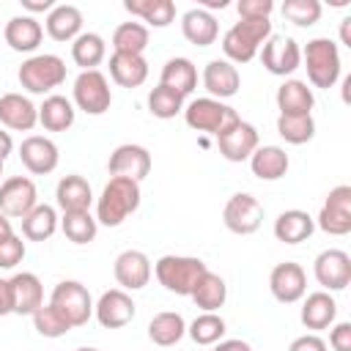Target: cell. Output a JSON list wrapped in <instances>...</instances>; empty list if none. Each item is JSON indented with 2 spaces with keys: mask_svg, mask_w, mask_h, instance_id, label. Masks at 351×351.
<instances>
[{
  "mask_svg": "<svg viewBox=\"0 0 351 351\" xmlns=\"http://www.w3.org/2000/svg\"><path fill=\"white\" fill-rule=\"evenodd\" d=\"M49 304L74 326H85L88 318L93 315V299L88 293V288L77 280H63L52 288V296H49Z\"/></svg>",
  "mask_w": 351,
  "mask_h": 351,
  "instance_id": "8992f818",
  "label": "cell"
},
{
  "mask_svg": "<svg viewBox=\"0 0 351 351\" xmlns=\"http://www.w3.org/2000/svg\"><path fill=\"white\" fill-rule=\"evenodd\" d=\"M335 315H337V302L326 291L310 293L302 304V313H299V318L307 329H326L335 324Z\"/></svg>",
  "mask_w": 351,
  "mask_h": 351,
  "instance_id": "1f68e13d",
  "label": "cell"
},
{
  "mask_svg": "<svg viewBox=\"0 0 351 351\" xmlns=\"http://www.w3.org/2000/svg\"><path fill=\"white\" fill-rule=\"evenodd\" d=\"M93 313L104 329H121L134 318V302L126 291L112 288V291H104L99 296V302L93 304Z\"/></svg>",
  "mask_w": 351,
  "mask_h": 351,
  "instance_id": "ac0fdd59",
  "label": "cell"
},
{
  "mask_svg": "<svg viewBox=\"0 0 351 351\" xmlns=\"http://www.w3.org/2000/svg\"><path fill=\"white\" fill-rule=\"evenodd\" d=\"M217 148L228 162H244L258 148V132L252 123L236 118L217 134Z\"/></svg>",
  "mask_w": 351,
  "mask_h": 351,
  "instance_id": "7c38bea8",
  "label": "cell"
},
{
  "mask_svg": "<svg viewBox=\"0 0 351 351\" xmlns=\"http://www.w3.org/2000/svg\"><path fill=\"white\" fill-rule=\"evenodd\" d=\"M74 104L88 112V115H101L110 110L112 104V90L110 82L101 71H80V77L74 80Z\"/></svg>",
  "mask_w": 351,
  "mask_h": 351,
  "instance_id": "ba28073f",
  "label": "cell"
},
{
  "mask_svg": "<svg viewBox=\"0 0 351 351\" xmlns=\"http://www.w3.org/2000/svg\"><path fill=\"white\" fill-rule=\"evenodd\" d=\"M55 230H58V214L47 203H38L30 214L22 217V236L30 241H47Z\"/></svg>",
  "mask_w": 351,
  "mask_h": 351,
  "instance_id": "74e56055",
  "label": "cell"
},
{
  "mask_svg": "<svg viewBox=\"0 0 351 351\" xmlns=\"http://www.w3.org/2000/svg\"><path fill=\"white\" fill-rule=\"evenodd\" d=\"M186 335H189L197 346H214V343H219L222 335H225V321H222V315H217V313H203V315H197V318L186 326Z\"/></svg>",
  "mask_w": 351,
  "mask_h": 351,
  "instance_id": "b9f144b4",
  "label": "cell"
},
{
  "mask_svg": "<svg viewBox=\"0 0 351 351\" xmlns=\"http://www.w3.org/2000/svg\"><path fill=\"white\" fill-rule=\"evenodd\" d=\"M263 69L277 77H288L302 66V49L291 36H269L261 52Z\"/></svg>",
  "mask_w": 351,
  "mask_h": 351,
  "instance_id": "8fae6325",
  "label": "cell"
},
{
  "mask_svg": "<svg viewBox=\"0 0 351 351\" xmlns=\"http://www.w3.org/2000/svg\"><path fill=\"white\" fill-rule=\"evenodd\" d=\"M19 159L22 165L33 173V176H47L58 167V145L49 140V137H41V134H30L22 140L19 145Z\"/></svg>",
  "mask_w": 351,
  "mask_h": 351,
  "instance_id": "d6986e66",
  "label": "cell"
},
{
  "mask_svg": "<svg viewBox=\"0 0 351 351\" xmlns=\"http://www.w3.org/2000/svg\"><path fill=\"white\" fill-rule=\"evenodd\" d=\"M112 274H115V282L121 285V291H140L151 280V261L140 250H123L115 258Z\"/></svg>",
  "mask_w": 351,
  "mask_h": 351,
  "instance_id": "e0dca14e",
  "label": "cell"
},
{
  "mask_svg": "<svg viewBox=\"0 0 351 351\" xmlns=\"http://www.w3.org/2000/svg\"><path fill=\"white\" fill-rule=\"evenodd\" d=\"M282 16L299 27H310L321 19V3L318 0H285Z\"/></svg>",
  "mask_w": 351,
  "mask_h": 351,
  "instance_id": "f6af8a7d",
  "label": "cell"
},
{
  "mask_svg": "<svg viewBox=\"0 0 351 351\" xmlns=\"http://www.w3.org/2000/svg\"><path fill=\"white\" fill-rule=\"evenodd\" d=\"M197 8H203V11H208V8H228V0H200Z\"/></svg>",
  "mask_w": 351,
  "mask_h": 351,
  "instance_id": "6f0895ef",
  "label": "cell"
},
{
  "mask_svg": "<svg viewBox=\"0 0 351 351\" xmlns=\"http://www.w3.org/2000/svg\"><path fill=\"white\" fill-rule=\"evenodd\" d=\"M25 258V241L14 233L8 239H0V269H14Z\"/></svg>",
  "mask_w": 351,
  "mask_h": 351,
  "instance_id": "bcb514c9",
  "label": "cell"
},
{
  "mask_svg": "<svg viewBox=\"0 0 351 351\" xmlns=\"http://www.w3.org/2000/svg\"><path fill=\"white\" fill-rule=\"evenodd\" d=\"M181 33L189 44L195 47H208L217 41L219 36V25H217V16L211 11H203V8H189L184 16H181Z\"/></svg>",
  "mask_w": 351,
  "mask_h": 351,
  "instance_id": "cb8c5ba5",
  "label": "cell"
},
{
  "mask_svg": "<svg viewBox=\"0 0 351 351\" xmlns=\"http://www.w3.org/2000/svg\"><path fill=\"white\" fill-rule=\"evenodd\" d=\"M22 8H27V11L38 14V11H52V8H55V3H52V0H22Z\"/></svg>",
  "mask_w": 351,
  "mask_h": 351,
  "instance_id": "f5cc1de1",
  "label": "cell"
},
{
  "mask_svg": "<svg viewBox=\"0 0 351 351\" xmlns=\"http://www.w3.org/2000/svg\"><path fill=\"white\" fill-rule=\"evenodd\" d=\"M8 236H14V228H11V219L0 211V239H8Z\"/></svg>",
  "mask_w": 351,
  "mask_h": 351,
  "instance_id": "9f6ffc18",
  "label": "cell"
},
{
  "mask_svg": "<svg viewBox=\"0 0 351 351\" xmlns=\"http://www.w3.org/2000/svg\"><path fill=\"white\" fill-rule=\"evenodd\" d=\"M107 55V44L99 33H80L71 41V60L82 66V71H93Z\"/></svg>",
  "mask_w": 351,
  "mask_h": 351,
  "instance_id": "8d00e7d4",
  "label": "cell"
},
{
  "mask_svg": "<svg viewBox=\"0 0 351 351\" xmlns=\"http://www.w3.org/2000/svg\"><path fill=\"white\" fill-rule=\"evenodd\" d=\"M148 110H151L154 118H162V121L176 118L178 112H184V96L165 88V85H156L148 93Z\"/></svg>",
  "mask_w": 351,
  "mask_h": 351,
  "instance_id": "7bdbcfd3",
  "label": "cell"
},
{
  "mask_svg": "<svg viewBox=\"0 0 351 351\" xmlns=\"http://www.w3.org/2000/svg\"><path fill=\"white\" fill-rule=\"evenodd\" d=\"M38 123L47 129V132H66L71 129L74 123V104L66 99V96H47L44 104L38 107Z\"/></svg>",
  "mask_w": 351,
  "mask_h": 351,
  "instance_id": "836d02e7",
  "label": "cell"
},
{
  "mask_svg": "<svg viewBox=\"0 0 351 351\" xmlns=\"http://www.w3.org/2000/svg\"><path fill=\"white\" fill-rule=\"evenodd\" d=\"M277 134L291 145L310 143L315 137V121H313V115H280Z\"/></svg>",
  "mask_w": 351,
  "mask_h": 351,
  "instance_id": "60d3db41",
  "label": "cell"
},
{
  "mask_svg": "<svg viewBox=\"0 0 351 351\" xmlns=\"http://www.w3.org/2000/svg\"><path fill=\"white\" fill-rule=\"evenodd\" d=\"M269 291L282 304L299 302L307 293V274H304V269L299 263H293V261L277 263L271 269V274H269Z\"/></svg>",
  "mask_w": 351,
  "mask_h": 351,
  "instance_id": "5bb4252c",
  "label": "cell"
},
{
  "mask_svg": "<svg viewBox=\"0 0 351 351\" xmlns=\"http://www.w3.org/2000/svg\"><path fill=\"white\" fill-rule=\"evenodd\" d=\"M222 222L230 233L236 236H250L261 228L263 222V206L258 203V197H252L250 192H236L230 195V200L225 203L222 211Z\"/></svg>",
  "mask_w": 351,
  "mask_h": 351,
  "instance_id": "9c48e42d",
  "label": "cell"
},
{
  "mask_svg": "<svg viewBox=\"0 0 351 351\" xmlns=\"http://www.w3.org/2000/svg\"><path fill=\"white\" fill-rule=\"evenodd\" d=\"M55 200L63 211H88L90 203H93V192H90V184L82 176L71 173V176H63L58 181Z\"/></svg>",
  "mask_w": 351,
  "mask_h": 351,
  "instance_id": "f1b7e54d",
  "label": "cell"
},
{
  "mask_svg": "<svg viewBox=\"0 0 351 351\" xmlns=\"http://www.w3.org/2000/svg\"><path fill=\"white\" fill-rule=\"evenodd\" d=\"M304 69H307V80L315 88H332L340 80V49L332 38H313L307 41L304 52Z\"/></svg>",
  "mask_w": 351,
  "mask_h": 351,
  "instance_id": "277c9868",
  "label": "cell"
},
{
  "mask_svg": "<svg viewBox=\"0 0 351 351\" xmlns=\"http://www.w3.org/2000/svg\"><path fill=\"white\" fill-rule=\"evenodd\" d=\"M38 206V192L36 184L25 176H11L0 184V211L11 219H22L25 214H30Z\"/></svg>",
  "mask_w": 351,
  "mask_h": 351,
  "instance_id": "4fadbf2b",
  "label": "cell"
},
{
  "mask_svg": "<svg viewBox=\"0 0 351 351\" xmlns=\"http://www.w3.org/2000/svg\"><path fill=\"white\" fill-rule=\"evenodd\" d=\"M123 8L132 16H140L151 27H167L176 19V3L173 0H126Z\"/></svg>",
  "mask_w": 351,
  "mask_h": 351,
  "instance_id": "e575fe53",
  "label": "cell"
},
{
  "mask_svg": "<svg viewBox=\"0 0 351 351\" xmlns=\"http://www.w3.org/2000/svg\"><path fill=\"white\" fill-rule=\"evenodd\" d=\"M33 326L41 337H63L66 332H71V324L52 307V304H41L33 313Z\"/></svg>",
  "mask_w": 351,
  "mask_h": 351,
  "instance_id": "ee69618b",
  "label": "cell"
},
{
  "mask_svg": "<svg viewBox=\"0 0 351 351\" xmlns=\"http://www.w3.org/2000/svg\"><path fill=\"white\" fill-rule=\"evenodd\" d=\"M236 8L241 19H269V14L274 11V3L271 0H239Z\"/></svg>",
  "mask_w": 351,
  "mask_h": 351,
  "instance_id": "7dc6e473",
  "label": "cell"
},
{
  "mask_svg": "<svg viewBox=\"0 0 351 351\" xmlns=\"http://www.w3.org/2000/svg\"><path fill=\"white\" fill-rule=\"evenodd\" d=\"M315 219L302 208H288L274 219V236L282 244H302L313 236Z\"/></svg>",
  "mask_w": 351,
  "mask_h": 351,
  "instance_id": "484cf974",
  "label": "cell"
},
{
  "mask_svg": "<svg viewBox=\"0 0 351 351\" xmlns=\"http://www.w3.org/2000/svg\"><path fill=\"white\" fill-rule=\"evenodd\" d=\"M214 351H252V346L247 340H219Z\"/></svg>",
  "mask_w": 351,
  "mask_h": 351,
  "instance_id": "816d5d0a",
  "label": "cell"
},
{
  "mask_svg": "<svg viewBox=\"0 0 351 351\" xmlns=\"http://www.w3.org/2000/svg\"><path fill=\"white\" fill-rule=\"evenodd\" d=\"M315 104V96L313 90L307 88V82L302 80H285L280 88H277V107H280V115H313Z\"/></svg>",
  "mask_w": 351,
  "mask_h": 351,
  "instance_id": "83f0119b",
  "label": "cell"
},
{
  "mask_svg": "<svg viewBox=\"0 0 351 351\" xmlns=\"http://www.w3.org/2000/svg\"><path fill=\"white\" fill-rule=\"evenodd\" d=\"M340 41H343L346 47H351V16H346V19L340 22Z\"/></svg>",
  "mask_w": 351,
  "mask_h": 351,
  "instance_id": "11a10c76",
  "label": "cell"
},
{
  "mask_svg": "<svg viewBox=\"0 0 351 351\" xmlns=\"http://www.w3.org/2000/svg\"><path fill=\"white\" fill-rule=\"evenodd\" d=\"M159 85H165V88L181 93V96H189L197 88V69H195V63L189 58H170L162 66Z\"/></svg>",
  "mask_w": 351,
  "mask_h": 351,
  "instance_id": "4dcf8cb0",
  "label": "cell"
},
{
  "mask_svg": "<svg viewBox=\"0 0 351 351\" xmlns=\"http://www.w3.org/2000/svg\"><path fill=\"white\" fill-rule=\"evenodd\" d=\"M239 85H241V77H239L233 63L219 60V58L206 63V69H203V88L211 93V99H219V101L230 99V96L239 93Z\"/></svg>",
  "mask_w": 351,
  "mask_h": 351,
  "instance_id": "7402d4cb",
  "label": "cell"
},
{
  "mask_svg": "<svg viewBox=\"0 0 351 351\" xmlns=\"http://www.w3.org/2000/svg\"><path fill=\"white\" fill-rule=\"evenodd\" d=\"M239 118V112L228 104H222L219 99H211V96H203V99H195L184 107V121L189 129L195 132H208V134H219L228 123H233Z\"/></svg>",
  "mask_w": 351,
  "mask_h": 351,
  "instance_id": "52a82bcc",
  "label": "cell"
},
{
  "mask_svg": "<svg viewBox=\"0 0 351 351\" xmlns=\"http://www.w3.org/2000/svg\"><path fill=\"white\" fill-rule=\"evenodd\" d=\"M315 225L329 236L351 233V186L348 184H340L326 195Z\"/></svg>",
  "mask_w": 351,
  "mask_h": 351,
  "instance_id": "30bf717a",
  "label": "cell"
},
{
  "mask_svg": "<svg viewBox=\"0 0 351 351\" xmlns=\"http://www.w3.org/2000/svg\"><path fill=\"white\" fill-rule=\"evenodd\" d=\"M77 351H99V348H90V346H82V348H77Z\"/></svg>",
  "mask_w": 351,
  "mask_h": 351,
  "instance_id": "680465c9",
  "label": "cell"
},
{
  "mask_svg": "<svg viewBox=\"0 0 351 351\" xmlns=\"http://www.w3.org/2000/svg\"><path fill=\"white\" fill-rule=\"evenodd\" d=\"M3 36H5V44L14 52H33L44 38V27H41V22L36 16L22 14V16H11L5 22Z\"/></svg>",
  "mask_w": 351,
  "mask_h": 351,
  "instance_id": "603a6c76",
  "label": "cell"
},
{
  "mask_svg": "<svg viewBox=\"0 0 351 351\" xmlns=\"http://www.w3.org/2000/svg\"><path fill=\"white\" fill-rule=\"evenodd\" d=\"M110 77L121 88H140L148 80V60L143 55L112 52V58H110Z\"/></svg>",
  "mask_w": 351,
  "mask_h": 351,
  "instance_id": "f546056e",
  "label": "cell"
},
{
  "mask_svg": "<svg viewBox=\"0 0 351 351\" xmlns=\"http://www.w3.org/2000/svg\"><path fill=\"white\" fill-rule=\"evenodd\" d=\"M329 346L335 351H351V324L348 321H340L332 326L329 332Z\"/></svg>",
  "mask_w": 351,
  "mask_h": 351,
  "instance_id": "c3c4849f",
  "label": "cell"
},
{
  "mask_svg": "<svg viewBox=\"0 0 351 351\" xmlns=\"http://www.w3.org/2000/svg\"><path fill=\"white\" fill-rule=\"evenodd\" d=\"M47 36L55 41H74L82 33V11L77 5L60 3L47 14Z\"/></svg>",
  "mask_w": 351,
  "mask_h": 351,
  "instance_id": "4316f807",
  "label": "cell"
},
{
  "mask_svg": "<svg viewBox=\"0 0 351 351\" xmlns=\"http://www.w3.org/2000/svg\"><path fill=\"white\" fill-rule=\"evenodd\" d=\"M60 228H63V233H66L69 241H74V244H90L96 239L99 222H96V217H90V211H63Z\"/></svg>",
  "mask_w": 351,
  "mask_h": 351,
  "instance_id": "ab89813d",
  "label": "cell"
},
{
  "mask_svg": "<svg viewBox=\"0 0 351 351\" xmlns=\"http://www.w3.org/2000/svg\"><path fill=\"white\" fill-rule=\"evenodd\" d=\"M269 36H271L269 19H241L222 36V52L228 63H250Z\"/></svg>",
  "mask_w": 351,
  "mask_h": 351,
  "instance_id": "3957f363",
  "label": "cell"
},
{
  "mask_svg": "<svg viewBox=\"0 0 351 351\" xmlns=\"http://www.w3.org/2000/svg\"><path fill=\"white\" fill-rule=\"evenodd\" d=\"M19 85L27 93H49L66 82V63L58 55H33L19 66Z\"/></svg>",
  "mask_w": 351,
  "mask_h": 351,
  "instance_id": "5b68a950",
  "label": "cell"
},
{
  "mask_svg": "<svg viewBox=\"0 0 351 351\" xmlns=\"http://www.w3.org/2000/svg\"><path fill=\"white\" fill-rule=\"evenodd\" d=\"M11 288V313L16 315H33L44 304V285L33 271H16L8 280Z\"/></svg>",
  "mask_w": 351,
  "mask_h": 351,
  "instance_id": "ffe728a7",
  "label": "cell"
},
{
  "mask_svg": "<svg viewBox=\"0 0 351 351\" xmlns=\"http://www.w3.org/2000/svg\"><path fill=\"white\" fill-rule=\"evenodd\" d=\"M0 123L14 132H30L38 123V107L22 93L0 96Z\"/></svg>",
  "mask_w": 351,
  "mask_h": 351,
  "instance_id": "44dd1931",
  "label": "cell"
},
{
  "mask_svg": "<svg viewBox=\"0 0 351 351\" xmlns=\"http://www.w3.org/2000/svg\"><path fill=\"white\" fill-rule=\"evenodd\" d=\"M313 274L326 291H343L351 282V258L343 250H324L313 261Z\"/></svg>",
  "mask_w": 351,
  "mask_h": 351,
  "instance_id": "9a60e30c",
  "label": "cell"
},
{
  "mask_svg": "<svg viewBox=\"0 0 351 351\" xmlns=\"http://www.w3.org/2000/svg\"><path fill=\"white\" fill-rule=\"evenodd\" d=\"M189 296H192V302H195L203 313H214V310H219V307L225 304V299H228V285H225V280H222L219 274L206 271V274L197 280V285H195V291H192Z\"/></svg>",
  "mask_w": 351,
  "mask_h": 351,
  "instance_id": "d590c367",
  "label": "cell"
},
{
  "mask_svg": "<svg viewBox=\"0 0 351 351\" xmlns=\"http://www.w3.org/2000/svg\"><path fill=\"white\" fill-rule=\"evenodd\" d=\"M184 335H186V321H184L181 313L165 310V313H156L151 318V324H148V340L154 346H162V348L176 346Z\"/></svg>",
  "mask_w": 351,
  "mask_h": 351,
  "instance_id": "d6a6232c",
  "label": "cell"
},
{
  "mask_svg": "<svg viewBox=\"0 0 351 351\" xmlns=\"http://www.w3.org/2000/svg\"><path fill=\"white\" fill-rule=\"evenodd\" d=\"M148 41H151L148 27L140 22H123L112 33V49L121 55H143Z\"/></svg>",
  "mask_w": 351,
  "mask_h": 351,
  "instance_id": "f35d334b",
  "label": "cell"
},
{
  "mask_svg": "<svg viewBox=\"0 0 351 351\" xmlns=\"http://www.w3.org/2000/svg\"><path fill=\"white\" fill-rule=\"evenodd\" d=\"M206 271H208V266L192 255H162L154 266L159 285L178 296H189Z\"/></svg>",
  "mask_w": 351,
  "mask_h": 351,
  "instance_id": "7a4b0ae2",
  "label": "cell"
},
{
  "mask_svg": "<svg viewBox=\"0 0 351 351\" xmlns=\"http://www.w3.org/2000/svg\"><path fill=\"white\" fill-rule=\"evenodd\" d=\"M140 181H132V178H123V176H112L101 195H99V203H96V222L99 225H107V228H118L129 214L137 211L140 206Z\"/></svg>",
  "mask_w": 351,
  "mask_h": 351,
  "instance_id": "6da1fadb",
  "label": "cell"
},
{
  "mask_svg": "<svg viewBox=\"0 0 351 351\" xmlns=\"http://www.w3.org/2000/svg\"><path fill=\"white\" fill-rule=\"evenodd\" d=\"M11 313V288H8V280L0 277V318Z\"/></svg>",
  "mask_w": 351,
  "mask_h": 351,
  "instance_id": "f907efd6",
  "label": "cell"
},
{
  "mask_svg": "<svg viewBox=\"0 0 351 351\" xmlns=\"http://www.w3.org/2000/svg\"><path fill=\"white\" fill-rule=\"evenodd\" d=\"M0 176H3V162H0Z\"/></svg>",
  "mask_w": 351,
  "mask_h": 351,
  "instance_id": "91938a15",
  "label": "cell"
},
{
  "mask_svg": "<svg viewBox=\"0 0 351 351\" xmlns=\"http://www.w3.org/2000/svg\"><path fill=\"white\" fill-rule=\"evenodd\" d=\"M11 151H14V140H11V134L5 129H0V162H5Z\"/></svg>",
  "mask_w": 351,
  "mask_h": 351,
  "instance_id": "db71d44e",
  "label": "cell"
},
{
  "mask_svg": "<svg viewBox=\"0 0 351 351\" xmlns=\"http://www.w3.org/2000/svg\"><path fill=\"white\" fill-rule=\"evenodd\" d=\"M250 167H252V176L261 178V181H277L288 173L291 167V159L288 154L280 148V145H258L250 156Z\"/></svg>",
  "mask_w": 351,
  "mask_h": 351,
  "instance_id": "d4e9b609",
  "label": "cell"
},
{
  "mask_svg": "<svg viewBox=\"0 0 351 351\" xmlns=\"http://www.w3.org/2000/svg\"><path fill=\"white\" fill-rule=\"evenodd\" d=\"M288 351H329V348L318 335H302L288 346Z\"/></svg>",
  "mask_w": 351,
  "mask_h": 351,
  "instance_id": "681fc988",
  "label": "cell"
},
{
  "mask_svg": "<svg viewBox=\"0 0 351 351\" xmlns=\"http://www.w3.org/2000/svg\"><path fill=\"white\" fill-rule=\"evenodd\" d=\"M107 170H110V176L143 181L151 173V154H148V148H143L137 143H123L110 154Z\"/></svg>",
  "mask_w": 351,
  "mask_h": 351,
  "instance_id": "2e32d148",
  "label": "cell"
}]
</instances>
